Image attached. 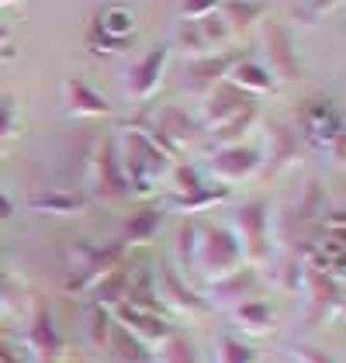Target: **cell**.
<instances>
[{
    "label": "cell",
    "instance_id": "cell-18",
    "mask_svg": "<svg viewBox=\"0 0 346 363\" xmlns=\"http://www.w3.org/2000/svg\"><path fill=\"white\" fill-rule=\"evenodd\" d=\"M225 84L235 86L239 94H267L274 86V77L267 73V66H260L257 59H235L225 73Z\"/></svg>",
    "mask_w": 346,
    "mask_h": 363
},
{
    "label": "cell",
    "instance_id": "cell-4",
    "mask_svg": "<svg viewBox=\"0 0 346 363\" xmlns=\"http://www.w3.org/2000/svg\"><path fill=\"white\" fill-rule=\"evenodd\" d=\"M135 38V14L125 4H108L97 11V21L86 35V45L94 52H121Z\"/></svg>",
    "mask_w": 346,
    "mask_h": 363
},
{
    "label": "cell",
    "instance_id": "cell-11",
    "mask_svg": "<svg viewBox=\"0 0 346 363\" xmlns=\"http://www.w3.org/2000/svg\"><path fill=\"white\" fill-rule=\"evenodd\" d=\"M232 31L225 28V21L218 18V14H208L201 21H184V31H180V42H184V49L191 52V56H211L225 38H229Z\"/></svg>",
    "mask_w": 346,
    "mask_h": 363
},
{
    "label": "cell",
    "instance_id": "cell-8",
    "mask_svg": "<svg viewBox=\"0 0 346 363\" xmlns=\"http://www.w3.org/2000/svg\"><path fill=\"white\" fill-rule=\"evenodd\" d=\"M235 228H239V235H235V242H239V250L242 256H250L253 263L267 256V235H270V215H267V204H246V208H239L235 211Z\"/></svg>",
    "mask_w": 346,
    "mask_h": 363
},
{
    "label": "cell",
    "instance_id": "cell-27",
    "mask_svg": "<svg viewBox=\"0 0 346 363\" xmlns=\"http://www.w3.org/2000/svg\"><path fill=\"white\" fill-rule=\"evenodd\" d=\"M218 11H222L225 28L239 31V28H250L260 14H263V4H257V0H225Z\"/></svg>",
    "mask_w": 346,
    "mask_h": 363
},
{
    "label": "cell",
    "instance_id": "cell-20",
    "mask_svg": "<svg viewBox=\"0 0 346 363\" xmlns=\"http://www.w3.org/2000/svg\"><path fill=\"white\" fill-rule=\"evenodd\" d=\"M94 177H97V191L104 197H121L128 194V184H125V173H121V163H118L115 149L104 145L97 163H94Z\"/></svg>",
    "mask_w": 346,
    "mask_h": 363
},
{
    "label": "cell",
    "instance_id": "cell-40",
    "mask_svg": "<svg viewBox=\"0 0 346 363\" xmlns=\"http://www.w3.org/2000/svg\"><path fill=\"white\" fill-rule=\"evenodd\" d=\"M11 215H14V204H11V197L0 191V225L11 222Z\"/></svg>",
    "mask_w": 346,
    "mask_h": 363
},
{
    "label": "cell",
    "instance_id": "cell-5",
    "mask_svg": "<svg viewBox=\"0 0 346 363\" xmlns=\"http://www.w3.org/2000/svg\"><path fill=\"white\" fill-rule=\"evenodd\" d=\"M263 167V156H260L253 145H242V142H235V145H218L215 149V156H211V177L218 180V184H235V180H246V177H253L257 169Z\"/></svg>",
    "mask_w": 346,
    "mask_h": 363
},
{
    "label": "cell",
    "instance_id": "cell-36",
    "mask_svg": "<svg viewBox=\"0 0 346 363\" xmlns=\"http://www.w3.org/2000/svg\"><path fill=\"white\" fill-rule=\"evenodd\" d=\"M291 357H294V363H340L336 357H329L325 350L305 346V342H294V346H291Z\"/></svg>",
    "mask_w": 346,
    "mask_h": 363
},
{
    "label": "cell",
    "instance_id": "cell-12",
    "mask_svg": "<svg viewBox=\"0 0 346 363\" xmlns=\"http://www.w3.org/2000/svg\"><path fill=\"white\" fill-rule=\"evenodd\" d=\"M298 287H305L308 305H312V311L322 315V318H329V311H340V305H343V284H336L329 274L312 270V267H305V263H301V284H298Z\"/></svg>",
    "mask_w": 346,
    "mask_h": 363
},
{
    "label": "cell",
    "instance_id": "cell-16",
    "mask_svg": "<svg viewBox=\"0 0 346 363\" xmlns=\"http://www.w3.org/2000/svg\"><path fill=\"white\" fill-rule=\"evenodd\" d=\"M31 211H42V215H62V218H73L86 211V194L84 191H73V187H56V191H45V194H35L28 201Z\"/></svg>",
    "mask_w": 346,
    "mask_h": 363
},
{
    "label": "cell",
    "instance_id": "cell-41",
    "mask_svg": "<svg viewBox=\"0 0 346 363\" xmlns=\"http://www.w3.org/2000/svg\"><path fill=\"white\" fill-rule=\"evenodd\" d=\"M7 45H11V31L0 25V49H7Z\"/></svg>",
    "mask_w": 346,
    "mask_h": 363
},
{
    "label": "cell",
    "instance_id": "cell-35",
    "mask_svg": "<svg viewBox=\"0 0 346 363\" xmlns=\"http://www.w3.org/2000/svg\"><path fill=\"white\" fill-rule=\"evenodd\" d=\"M222 7V0H180V18L184 21H201L208 14H215Z\"/></svg>",
    "mask_w": 346,
    "mask_h": 363
},
{
    "label": "cell",
    "instance_id": "cell-42",
    "mask_svg": "<svg viewBox=\"0 0 346 363\" xmlns=\"http://www.w3.org/2000/svg\"><path fill=\"white\" fill-rule=\"evenodd\" d=\"M18 4H25V0H0V7H18Z\"/></svg>",
    "mask_w": 346,
    "mask_h": 363
},
{
    "label": "cell",
    "instance_id": "cell-6",
    "mask_svg": "<svg viewBox=\"0 0 346 363\" xmlns=\"http://www.w3.org/2000/svg\"><path fill=\"white\" fill-rule=\"evenodd\" d=\"M152 298H156V305L160 308H177V311H184V315H204L208 311V301H204L201 294H194L177 270H156L152 274Z\"/></svg>",
    "mask_w": 346,
    "mask_h": 363
},
{
    "label": "cell",
    "instance_id": "cell-15",
    "mask_svg": "<svg viewBox=\"0 0 346 363\" xmlns=\"http://www.w3.org/2000/svg\"><path fill=\"white\" fill-rule=\"evenodd\" d=\"M28 350L35 357H42V360H52L62 350V339H59L56 325H52V315H49V308L42 301L35 305V318L28 325Z\"/></svg>",
    "mask_w": 346,
    "mask_h": 363
},
{
    "label": "cell",
    "instance_id": "cell-23",
    "mask_svg": "<svg viewBox=\"0 0 346 363\" xmlns=\"http://www.w3.org/2000/svg\"><path fill=\"white\" fill-rule=\"evenodd\" d=\"M253 280H257V274L250 270V267H242V270H235V274H229V277L215 280L211 287H208V305H232V301H239L250 287H253Z\"/></svg>",
    "mask_w": 346,
    "mask_h": 363
},
{
    "label": "cell",
    "instance_id": "cell-29",
    "mask_svg": "<svg viewBox=\"0 0 346 363\" xmlns=\"http://www.w3.org/2000/svg\"><path fill=\"white\" fill-rule=\"evenodd\" d=\"M160 350H156V363H198V353H194V346L184 339V335L170 333L163 342H156Z\"/></svg>",
    "mask_w": 346,
    "mask_h": 363
},
{
    "label": "cell",
    "instance_id": "cell-9",
    "mask_svg": "<svg viewBox=\"0 0 346 363\" xmlns=\"http://www.w3.org/2000/svg\"><path fill=\"white\" fill-rule=\"evenodd\" d=\"M115 318H118V325L128 335H135L139 342H163L173 333L170 322L156 308H139V305L121 301V305H115Z\"/></svg>",
    "mask_w": 346,
    "mask_h": 363
},
{
    "label": "cell",
    "instance_id": "cell-2",
    "mask_svg": "<svg viewBox=\"0 0 346 363\" xmlns=\"http://www.w3.org/2000/svg\"><path fill=\"white\" fill-rule=\"evenodd\" d=\"M191 263H194L211 284L235 274V270H242V250H239V242H235V232L222 228V225L201 228V232L194 235V256H191Z\"/></svg>",
    "mask_w": 346,
    "mask_h": 363
},
{
    "label": "cell",
    "instance_id": "cell-13",
    "mask_svg": "<svg viewBox=\"0 0 346 363\" xmlns=\"http://www.w3.org/2000/svg\"><path fill=\"white\" fill-rule=\"evenodd\" d=\"M62 104H66V114H77V118H108L111 114V104L84 80H66Z\"/></svg>",
    "mask_w": 346,
    "mask_h": 363
},
{
    "label": "cell",
    "instance_id": "cell-26",
    "mask_svg": "<svg viewBox=\"0 0 346 363\" xmlns=\"http://www.w3.org/2000/svg\"><path fill=\"white\" fill-rule=\"evenodd\" d=\"M84 333L90 350H108V335H111V311L101 305H90L84 315Z\"/></svg>",
    "mask_w": 346,
    "mask_h": 363
},
{
    "label": "cell",
    "instance_id": "cell-17",
    "mask_svg": "<svg viewBox=\"0 0 346 363\" xmlns=\"http://www.w3.org/2000/svg\"><path fill=\"white\" fill-rule=\"evenodd\" d=\"M246 108H253V101L246 97V94H239L235 86L222 84L215 94H211V101H208V108H204V121L211 125V128H218V125H225L232 121L235 114H242Z\"/></svg>",
    "mask_w": 346,
    "mask_h": 363
},
{
    "label": "cell",
    "instance_id": "cell-21",
    "mask_svg": "<svg viewBox=\"0 0 346 363\" xmlns=\"http://www.w3.org/2000/svg\"><path fill=\"white\" fill-rule=\"evenodd\" d=\"M239 56H204V59H194L191 66H187V80L184 84L191 86V90H211V86L218 84L225 73H229V66L235 62Z\"/></svg>",
    "mask_w": 346,
    "mask_h": 363
},
{
    "label": "cell",
    "instance_id": "cell-28",
    "mask_svg": "<svg viewBox=\"0 0 346 363\" xmlns=\"http://www.w3.org/2000/svg\"><path fill=\"white\" fill-rule=\"evenodd\" d=\"M260 353L250 346V342H242V339H235V335L222 333L215 339V363H257Z\"/></svg>",
    "mask_w": 346,
    "mask_h": 363
},
{
    "label": "cell",
    "instance_id": "cell-24",
    "mask_svg": "<svg viewBox=\"0 0 346 363\" xmlns=\"http://www.w3.org/2000/svg\"><path fill=\"white\" fill-rule=\"evenodd\" d=\"M94 305H101V308H111L121 305L125 301V291H128V267H115V270H108L104 277L97 280L94 287Z\"/></svg>",
    "mask_w": 346,
    "mask_h": 363
},
{
    "label": "cell",
    "instance_id": "cell-25",
    "mask_svg": "<svg viewBox=\"0 0 346 363\" xmlns=\"http://www.w3.org/2000/svg\"><path fill=\"white\" fill-rule=\"evenodd\" d=\"M108 350L115 353L121 363H152V353L145 350V342H139L135 335H128L121 325H111L108 335Z\"/></svg>",
    "mask_w": 346,
    "mask_h": 363
},
{
    "label": "cell",
    "instance_id": "cell-43",
    "mask_svg": "<svg viewBox=\"0 0 346 363\" xmlns=\"http://www.w3.org/2000/svg\"><path fill=\"white\" fill-rule=\"evenodd\" d=\"M0 308H4V280H0Z\"/></svg>",
    "mask_w": 346,
    "mask_h": 363
},
{
    "label": "cell",
    "instance_id": "cell-32",
    "mask_svg": "<svg viewBox=\"0 0 346 363\" xmlns=\"http://www.w3.org/2000/svg\"><path fill=\"white\" fill-rule=\"evenodd\" d=\"M253 118H257V108H246L242 114H235L232 121H225V125H218L215 128V139H218V145H235V139L253 125Z\"/></svg>",
    "mask_w": 346,
    "mask_h": 363
},
{
    "label": "cell",
    "instance_id": "cell-22",
    "mask_svg": "<svg viewBox=\"0 0 346 363\" xmlns=\"http://www.w3.org/2000/svg\"><path fill=\"white\" fill-rule=\"evenodd\" d=\"M229 201V187L225 184H201L198 191L191 194H173L170 197V208L173 211H187V215H198V211H208L215 204Z\"/></svg>",
    "mask_w": 346,
    "mask_h": 363
},
{
    "label": "cell",
    "instance_id": "cell-7",
    "mask_svg": "<svg viewBox=\"0 0 346 363\" xmlns=\"http://www.w3.org/2000/svg\"><path fill=\"white\" fill-rule=\"evenodd\" d=\"M145 135H149V139L156 142V145L173 160L177 152H184V149L194 142L198 125L180 111V108H167V111H160V118H156L152 128H145Z\"/></svg>",
    "mask_w": 346,
    "mask_h": 363
},
{
    "label": "cell",
    "instance_id": "cell-14",
    "mask_svg": "<svg viewBox=\"0 0 346 363\" xmlns=\"http://www.w3.org/2000/svg\"><path fill=\"white\" fill-rule=\"evenodd\" d=\"M267 59H270L267 73H277L281 80H294V77L301 73L298 59H294V52H291L288 31L281 28L277 21H270V25H267Z\"/></svg>",
    "mask_w": 346,
    "mask_h": 363
},
{
    "label": "cell",
    "instance_id": "cell-10",
    "mask_svg": "<svg viewBox=\"0 0 346 363\" xmlns=\"http://www.w3.org/2000/svg\"><path fill=\"white\" fill-rule=\"evenodd\" d=\"M167 56H170V45H156V49H149V52L128 69L125 94H128L132 101L152 97V90L160 86V73H163V66H167Z\"/></svg>",
    "mask_w": 346,
    "mask_h": 363
},
{
    "label": "cell",
    "instance_id": "cell-30",
    "mask_svg": "<svg viewBox=\"0 0 346 363\" xmlns=\"http://www.w3.org/2000/svg\"><path fill=\"white\" fill-rule=\"evenodd\" d=\"M160 225H163V211H160V208H145V211H139V215L128 222L125 242H149V239L160 232Z\"/></svg>",
    "mask_w": 346,
    "mask_h": 363
},
{
    "label": "cell",
    "instance_id": "cell-1",
    "mask_svg": "<svg viewBox=\"0 0 346 363\" xmlns=\"http://www.w3.org/2000/svg\"><path fill=\"white\" fill-rule=\"evenodd\" d=\"M118 163H121L128 191H135V194H143V197L152 194V191L160 187V180H167L170 169L177 167L145 132H132V135H128V152H125Z\"/></svg>",
    "mask_w": 346,
    "mask_h": 363
},
{
    "label": "cell",
    "instance_id": "cell-37",
    "mask_svg": "<svg viewBox=\"0 0 346 363\" xmlns=\"http://www.w3.org/2000/svg\"><path fill=\"white\" fill-rule=\"evenodd\" d=\"M194 235H198V228L187 222L180 225V232H177V256H180V263L187 267L191 263V256H194Z\"/></svg>",
    "mask_w": 346,
    "mask_h": 363
},
{
    "label": "cell",
    "instance_id": "cell-34",
    "mask_svg": "<svg viewBox=\"0 0 346 363\" xmlns=\"http://www.w3.org/2000/svg\"><path fill=\"white\" fill-rule=\"evenodd\" d=\"M167 180L173 184V191H177V194H191V191H198V187H201L198 169H191V167H173Z\"/></svg>",
    "mask_w": 346,
    "mask_h": 363
},
{
    "label": "cell",
    "instance_id": "cell-19",
    "mask_svg": "<svg viewBox=\"0 0 346 363\" xmlns=\"http://www.w3.org/2000/svg\"><path fill=\"white\" fill-rule=\"evenodd\" d=\"M232 315L246 335H270L277 329V311L267 301H239L232 308Z\"/></svg>",
    "mask_w": 346,
    "mask_h": 363
},
{
    "label": "cell",
    "instance_id": "cell-31",
    "mask_svg": "<svg viewBox=\"0 0 346 363\" xmlns=\"http://www.w3.org/2000/svg\"><path fill=\"white\" fill-rule=\"evenodd\" d=\"M267 277H270V284H274L277 291L294 294V291H298V284H301V259H298V256H281Z\"/></svg>",
    "mask_w": 346,
    "mask_h": 363
},
{
    "label": "cell",
    "instance_id": "cell-3",
    "mask_svg": "<svg viewBox=\"0 0 346 363\" xmlns=\"http://www.w3.org/2000/svg\"><path fill=\"white\" fill-rule=\"evenodd\" d=\"M301 139L322 152L333 149V156L340 163V156H343V114H340V108L333 101H322V97L308 101L301 108Z\"/></svg>",
    "mask_w": 346,
    "mask_h": 363
},
{
    "label": "cell",
    "instance_id": "cell-33",
    "mask_svg": "<svg viewBox=\"0 0 346 363\" xmlns=\"http://www.w3.org/2000/svg\"><path fill=\"white\" fill-rule=\"evenodd\" d=\"M270 139L277 142V149L270 152V160H277V163H274V169L288 167L291 160H294V152H298V142H294V135H291L288 128H281V125H274V132H270Z\"/></svg>",
    "mask_w": 346,
    "mask_h": 363
},
{
    "label": "cell",
    "instance_id": "cell-39",
    "mask_svg": "<svg viewBox=\"0 0 346 363\" xmlns=\"http://www.w3.org/2000/svg\"><path fill=\"white\" fill-rule=\"evenodd\" d=\"M340 0H312V7H308V18H318V14H329L333 7H336Z\"/></svg>",
    "mask_w": 346,
    "mask_h": 363
},
{
    "label": "cell",
    "instance_id": "cell-38",
    "mask_svg": "<svg viewBox=\"0 0 346 363\" xmlns=\"http://www.w3.org/2000/svg\"><path fill=\"white\" fill-rule=\"evenodd\" d=\"M18 128V111H14V101H0V145L11 142Z\"/></svg>",
    "mask_w": 346,
    "mask_h": 363
}]
</instances>
